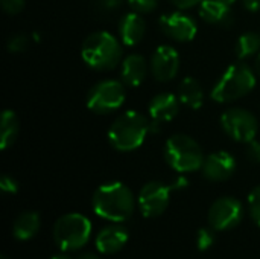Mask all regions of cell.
<instances>
[{
  "instance_id": "3",
  "label": "cell",
  "mask_w": 260,
  "mask_h": 259,
  "mask_svg": "<svg viewBox=\"0 0 260 259\" xmlns=\"http://www.w3.org/2000/svg\"><path fill=\"white\" fill-rule=\"evenodd\" d=\"M149 125L151 124L145 114L136 110H128L111 124L108 130V140L117 151H134L145 142L149 133Z\"/></svg>"
},
{
  "instance_id": "38",
  "label": "cell",
  "mask_w": 260,
  "mask_h": 259,
  "mask_svg": "<svg viewBox=\"0 0 260 259\" xmlns=\"http://www.w3.org/2000/svg\"><path fill=\"white\" fill-rule=\"evenodd\" d=\"M0 259H9V258H8V256H5V255H2V256H0Z\"/></svg>"
},
{
  "instance_id": "37",
  "label": "cell",
  "mask_w": 260,
  "mask_h": 259,
  "mask_svg": "<svg viewBox=\"0 0 260 259\" xmlns=\"http://www.w3.org/2000/svg\"><path fill=\"white\" fill-rule=\"evenodd\" d=\"M218 2H222V3H225V5H230V6H232L236 0H218Z\"/></svg>"
},
{
  "instance_id": "8",
  "label": "cell",
  "mask_w": 260,
  "mask_h": 259,
  "mask_svg": "<svg viewBox=\"0 0 260 259\" xmlns=\"http://www.w3.org/2000/svg\"><path fill=\"white\" fill-rule=\"evenodd\" d=\"M221 127L225 134L241 143H248L256 139L259 124L257 118L245 108H229L221 116Z\"/></svg>"
},
{
  "instance_id": "36",
  "label": "cell",
  "mask_w": 260,
  "mask_h": 259,
  "mask_svg": "<svg viewBox=\"0 0 260 259\" xmlns=\"http://www.w3.org/2000/svg\"><path fill=\"white\" fill-rule=\"evenodd\" d=\"M50 259H72L69 255H66V253H58V255H55V256H52Z\"/></svg>"
},
{
  "instance_id": "23",
  "label": "cell",
  "mask_w": 260,
  "mask_h": 259,
  "mask_svg": "<svg viewBox=\"0 0 260 259\" xmlns=\"http://www.w3.org/2000/svg\"><path fill=\"white\" fill-rule=\"evenodd\" d=\"M248 208L253 221L260 227V185L256 186L248 195Z\"/></svg>"
},
{
  "instance_id": "4",
  "label": "cell",
  "mask_w": 260,
  "mask_h": 259,
  "mask_svg": "<svg viewBox=\"0 0 260 259\" xmlns=\"http://www.w3.org/2000/svg\"><path fill=\"white\" fill-rule=\"evenodd\" d=\"M254 87V70L245 63H236L222 73L219 81L212 89L210 96L215 102L225 104L248 95Z\"/></svg>"
},
{
  "instance_id": "21",
  "label": "cell",
  "mask_w": 260,
  "mask_h": 259,
  "mask_svg": "<svg viewBox=\"0 0 260 259\" xmlns=\"http://www.w3.org/2000/svg\"><path fill=\"white\" fill-rule=\"evenodd\" d=\"M20 130L18 118L12 110H5L2 113V124H0V148L8 150L17 139Z\"/></svg>"
},
{
  "instance_id": "7",
  "label": "cell",
  "mask_w": 260,
  "mask_h": 259,
  "mask_svg": "<svg viewBox=\"0 0 260 259\" xmlns=\"http://www.w3.org/2000/svg\"><path fill=\"white\" fill-rule=\"evenodd\" d=\"M125 84L117 79H102L87 93V107L98 114H108L120 108L125 102Z\"/></svg>"
},
{
  "instance_id": "22",
  "label": "cell",
  "mask_w": 260,
  "mask_h": 259,
  "mask_svg": "<svg viewBox=\"0 0 260 259\" xmlns=\"http://www.w3.org/2000/svg\"><path fill=\"white\" fill-rule=\"evenodd\" d=\"M260 52V34L257 32H245L242 34L235 46V53L239 60H247Z\"/></svg>"
},
{
  "instance_id": "16",
  "label": "cell",
  "mask_w": 260,
  "mask_h": 259,
  "mask_svg": "<svg viewBox=\"0 0 260 259\" xmlns=\"http://www.w3.org/2000/svg\"><path fill=\"white\" fill-rule=\"evenodd\" d=\"M128 229L119 224H111L105 226L104 229L99 231L96 237V247L101 253H117L120 249L125 247L128 241Z\"/></svg>"
},
{
  "instance_id": "31",
  "label": "cell",
  "mask_w": 260,
  "mask_h": 259,
  "mask_svg": "<svg viewBox=\"0 0 260 259\" xmlns=\"http://www.w3.org/2000/svg\"><path fill=\"white\" fill-rule=\"evenodd\" d=\"M122 3H123V0H99V5H101L104 9H107V11L117 9Z\"/></svg>"
},
{
  "instance_id": "5",
  "label": "cell",
  "mask_w": 260,
  "mask_h": 259,
  "mask_svg": "<svg viewBox=\"0 0 260 259\" xmlns=\"http://www.w3.org/2000/svg\"><path fill=\"white\" fill-rule=\"evenodd\" d=\"M165 160L177 172H193L203 168L204 153L200 143L187 134H174L165 143Z\"/></svg>"
},
{
  "instance_id": "29",
  "label": "cell",
  "mask_w": 260,
  "mask_h": 259,
  "mask_svg": "<svg viewBox=\"0 0 260 259\" xmlns=\"http://www.w3.org/2000/svg\"><path fill=\"white\" fill-rule=\"evenodd\" d=\"M247 157L248 160L254 162V163H260V142L259 140H251L248 142L247 147Z\"/></svg>"
},
{
  "instance_id": "6",
  "label": "cell",
  "mask_w": 260,
  "mask_h": 259,
  "mask_svg": "<svg viewBox=\"0 0 260 259\" xmlns=\"http://www.w3.org/2000/svg\"><path fill=\"white\" fill-rule=\"evenodd\" d=\"M91 235V223L82 214H66L53 226V240L58 249L72 252L84 247Z\"/></svg>"
},
{
  "instance_id": "32",
  "label": "cell",
  "mask_w": 260,
  "mask_h": 259,
  "mask_svg": "<svg viewBox=\"0 0 260 259\" xmlns=\"http://www.w3.org/2000/svg\"><path fill=\"white\" fill-rule=\"evenodd\" d=\"M244 6L251 11V12H257L260 11V0H242Z\"/></svg>"
},
{
  "instance_id": "17",
  "label": "cell",
  "mask_w": 260,
  "mask_h": 259,
  "mask_svg": "<svg viewBox=\"0 0 260 259\" xmlns=\"http://www.w3.org/2000/svg\"><path fill=\"white\" fill-rule=\"evenodd\" d=\"M148 75V63L139 53L128 55L120 66V81L128 87H139Z\"/></svg>"
},
{
  "instance_id": "33",
  "label": "cell",
  "mask_w": 260,
  "mask_h": 259,
  "mask_svg": "<svg viewBox=\"0 0 260 259\" xmlns=\"http://www.w3.org/2000/svg\"><path fill=\"white\" fill-rule=\"evenodd\" d=\"M184 186H187V182H186V179L180 177V179L177 180V185H174V186H171V188H184Z\"/></svg>"
},
{
  "instance_id": "13",
  "label": "cell",
  "mask_w": 260,
  "mask_h": 259,
  "mask_svg": "<svg viewBox=\"0 0 260 259\" xmlns=\"http://www.w3.org/2000/svg\"><path fill=\"white\" fill-rule=\"evenodd\" d=\"M203 176L210 182H225L236 171V160L227 151H215L204 159Z\"/></svg>"
},
{
  "instance_id": "35",
  "label": "cell",
  "mask_w": 260,
  "mask_h": 259,
  "mask_svg": "<svg viewBox=\"0 0 260 259\" xmlns=\"http://www.w3.org/2000/svg\"><path fill=\"white\" fill-rule=\"evenodd\" d=\"M254 70H256V73L260 76V52L257 53V56H256V63H254Z\"/></svg>"
},
{
  "instance_id": "24",
  "label": "cell",
  "mask_w": 260,
  "mask_h": 259,
  "mask_svg": "<svg viewBox=\"0 0 260 259\" xmlns=\"http://www.w3.org/2000/svg\"><path fill=\"white\" fill-rule=\"evenodd\" d=\"M128 5L134 12L139 14H149L154 12L158 6V0H128Z\"/></svg>"
},
{
  "instance_id": "34",
  "label": "cell",
  "mask_w": 260,
  "mask_h": 259,
  "mask_svg": "<svg viewBox=\"0 0 260 259\" xmlns=\"http://www.w3.org/2000/svg\"><path fill=\"white\" fill-rule=\"evenodd\" d=\"M78 259H99V258H98V255L87 252V253H82V255H79V256H78Z\"/></svg>"
},
{
  "instance_id": "15",
  "label": "cell",
  "mask_w": 260,
  "mask_h": 259,
  "mask_svg": "<svg viewBox=\"0 0 260 259\" xmlns=\"http://www.w3.org/2000/svg\"><path fill=\"white\" fill-rule=\"evenodd\" d=\"M145 32H146V21L139 12H134V11L128 12L119 21L120 41L128 47L139 44L143 40Z\"/></svg>"
},
{
  "instance_id": "9",
  "label": "cell",
  "mask_w": 260,
  "mask_h": 259,
  "mask_svg": "<svg viewBox=\"0 0 260 259\" xmlns=\"http://www.w3.org/2000/svg\"><path fill=\"white\" fill-rule=\"evenodd\" d=\"M244 215L242 203L235 197H222L218 198L209 209V226L213 231H230L236 227Z\"/></svg>"
},
{
  "instance_id": "25",
  "label": "cell",
  "mask_w": 260,
  "mask_h": 259,
  "mask_svg": "<svg viewBox=\"0 0 260 259\" xmlns=\"http://www.w3.org/2000/svg\"><path fill=\"white\" fill-rule=\"evenodd\" d=\"M29 46V40L23 34H15L8 40V50L12 53H20L24 52Z\"/></svg>"
},
{
  "instance_id": "20",
  "label": "cell",
  "mask_w": 260,
  "mask_h": 259,
  "mask_svg": "<svg viewBox=\"0 0 260 259\" xmlns=\"http://www.w3.org/2000/svg\"><path fill=\"white\" fill-rule=\"evenodd\" d=\"M40 229V215L37 212L27 211L20 214L12 226V234L18 241L30 240Z\"/></svg>"
},
{
  "instance_id": "1",
  "label": "cell",
  "mask_w": 260,
  "mask_h": 259,
  "mask_svg": "<svg viewBox=\"0 0 260 259\" xmlns=\"http://www.w3.org/2000/svg\"><path fill=\"white\" fill-rule=\"evenodd\" d=\"M93 211L104 220L123 223L134 212V195L131 189L120 182H110L99 186L91 198Z\"/></svg>"
},
{
  "instance_id": "30",
  "label": "cell",
  "mask_w": 260,
  "mask_h": 259,
  "mask_svg": "<svg viewBox=\"0 0 260 259\" xmlns=\"http://www.w3.org/2000/svg\"><path fill=\"white\" fill-rule=\"evenodd\" d=\"M174 6H177L178 9H190L197 5H200L203 0H169Z\"/></svg>"
},
{
  "instance_id": "11",
  "label": "cell",
  "mask_w": 260,
  "mask_h": 259,
  "mask_svg": "<svg viewBox=\"0 0 260 259\" xmlns=\"http://www.w3.org/2000/svg\"><path fill=\"white\" fill-rule=\"evenodd\" d=\"M160 29L169 38L180 43H186L195 38L198 26L195 18L190 17L189 14H184L181 11H174V12L163 14L160 17Z\"/></svg>"
},
{
  "instance_id": "26",
  "label": "cell",
  "mask_w": 260,
  "mask_h": 259,
  "mask_svg": "<svg viewBox=\"0 0 260 259\" xmlns=\"http://www.w3.org/2000/svg\"><path fill=\"white\" fill-rule=\"evenodd\" d=\"M213 241H215V235H213L212 229L204 227V229H200L198 231V234H197V246H198L200 250L210 249L212 244H213Z\"/></svg>"
},
{
  "instance_id": "19",
  "label": "cell",
  "mask_w": 260,
  "mask_h": 259,
  "mask_svg": "<svg viewBox=\"0 0 260 259\" xmlns=\"http://www.w3.org/2000/svg\"><path fill=\"white\" fill-rule=\"evenodd\" d=\"M178 98L181 101V104H184L189 108L198 110L203 107L204 104V92L201 84L192 78V76H186L178 87Z\"/></svg>"
},
{
  "instance_id": "2",
  "label": "cell",
  "mask_w": 260,
  "mask_h": 259,
  "mask_svg": "<svg viewBox=\"0 0 260 259\" xmlns=\"http://www.w3.org/2000/svg\"><path fill=\"white\" fill-rule=\"evenodd\" d=\"M81 56L84 63L94 70H111L123 56L122 41L105 31L93 32L84 40Z\"/></svg>"
},
{
  "instance_id": "12",
  "label": "cell",
  "mask_w": 260,
  "mask_h": 259,
  "mask_svg": "<svg viewBox=\"0 0 260 259\" xmlns=\"http://www.w3.org/2000/svg\"><path fill=\"white\" fill-rule=\"evenodd\" d=\"M180 70V55L168 44H161L155 49L151 58V72L160 82H168L177 76Z\"/></svg>"
},
{
  "instance_id": "28",
  "label": "cell",
  "mask_w": 260,
  "mask_h": 259,
  "mask_svg": "<svg viewBox=\"0 0 260 259\" xmlns=\"http://www.w3.org/2000/svg\"><path fill=\"white\" fill-rule=\"evenodd\" d=\"M0 189L5 194H17L18 191V183L14 177L11 176H2L0 179Z\"/></svg>"
},
{
  "instance_id": "27",
  "label": "cell",
  "mask_w": 260,
  "mask_h": 259,
  "mask_svg": "<svg viewBox=\"0 0 260 259\" xmlns=\"http://www.w3.org/2000/svg\"><path fill=\"white\" fill-rule=\"evenodd\" d=\"M2 9L9 15L20 14L24 9V0H2Z\"/></svg>"
},
{
  "instance_id": "10",
  "label": "cell",
  "mask_w": 260,
  "mask_h": 259,
  "mask_svg": "<svg viewBox=\"0 0 260 259\" xmlns=\"http://www.w3.org/2000/svg\"><path fill=\"white\" fill-rule=\"evenodd\" d=\"M169 198H171L169 186H166L161 182H149L140 189L137 203L143 217L155 218L166 211L169 205Z\"/></svg>"
},
{
  "instance_id": "14",
  "label": "cell",
  "mask_w": 260,
  "mask_h": 259,
  "mask_svg": "<svg viewBox=\"0 0 260 259\" xmlns=\"http://www.w3.org/2000/svg\"><path fill=\"white\" fill-rule=\"evenodd\" d=\"M180 102H181L180 98L175 96L174 93H169V92L158 93L151 99L148 105L149 116L152 118L155 124L172 121L178 114Z\"/></svg>"
},
{
  "instance_id": "18",
  "label": "cell",
  "mask_w": 260,
  "mask_h": 259,
  "mask_svg": "<svg viewBox=\"0 0 260 259\" xmlns=\"http://www.w3.org/2000/svg\"><path fill=\"white\" fill-rule=\"evenodd\" d=\"M198 6L200 15L206 23L224 27L233 23V12L230 9V5L218 0H203Z\"/></svg>"
}]
</instances>
